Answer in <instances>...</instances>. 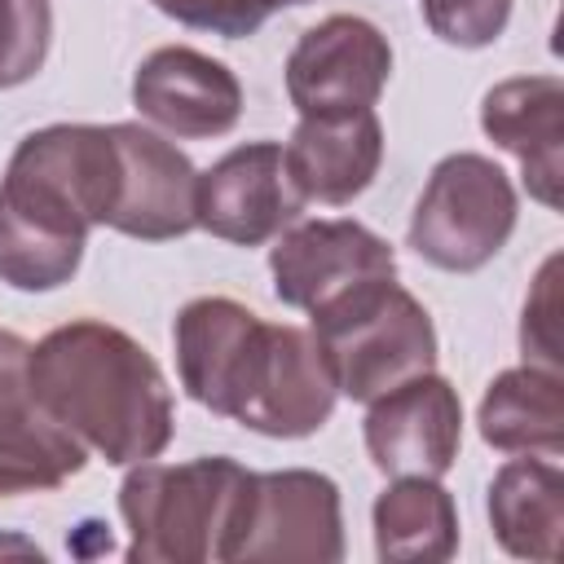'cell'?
<instances>
[{"mask_svg":"<svg viewBox=\"0 0 564 564\" xmlns=\"http://www.w3.org/2000/svg\"><path fill=\"white\" fill-rule=\"evenodd\" d=\"M247 467L207 454L189 463H132L119 485L132 564H207L220 551Z\"/></svg>","mask_w":564,"mask_h":564,"instance_id":"obj_4","label":"cell"},{"mask_svg":"<svg viewBox=\"0 0 564 564\" xmlns=\"http://www.w3.org/2000/svg\"><path fill=\"white\" fill-rule=\"evenodd\" d=\"M388 75V35L357 13H330L295 40L286 57V97L300 115L375 110Z\"/></svg>","mask_w":564,"mask_h":564,"instance_id":"obj_8","label":"cell"},{"mask_svg":"<svg viewBox=\"0 0 564 564\" xmlns=\"http://www.w3.org/2000/svg\"><path fill=\"white\" fill-rule=\"evenodd\" d=\"M366 454L383 476H445L463 445V401L458 388L423 370L383 397L366 401Z\"/></svg>","mask_w":564,"mask_h":564,"instance_id":"obj_10","label":"cell"},{"mask_svg":"<svg viewBox=\"0 0 564 564\" xmlns=\"http://www.w3.org/2000/svg\"><path fill=\"white\" fill-rule=\"evenodd\" d=\"M335 379L313 344V330L300 326H264L260 357L251 366L247 392L234 410V423L273 441L313 436L335 410Z\"/></svg>","mask_w":564,"mask_h":564,"instance_id":"obj_11","label":"cell"},{"mask_svg":"<svg viewBox=\"0 0 564 564\" xmlns=\"http://www.w3.org/2000/svg\"><path fill=\"white\" fill-rule=\"evenodd\" d=\"M269 273L286 308L317 313L370 278H397V256L357 220H295L273 238Z\"/></svg>","mask_w":564,"mask_h":564,"instance_id":"obj_9","label":"cell"},{"mask_svg":"<svg viewBox=\"0 0 564 564\" xmlns=\"http://www.w3.org/2000/svg\"><path fill=\"white\" fill-rule=\"evenodd\" d=\"M150 4L159 13H167L172 22L212 31L220 40H247L273 13V0H150Z\"/></svg>","mask_w":564,"mask_h":564,"instance_id":"obj_23","label":"cell"},{"mask_svg":"<svg viewBox=\"0 0 564 564\" xmlns=\"http://www.w3.org/2000/svg\"><path fill=\"white\" fill-rule=\"evenodd\" d=\"M132 106L154 128L185 141H203V137H225L238 123L242 84L216 57L189 44H163L141 57L132 75Z\"/></svg>","mask_w":564,"mask_h":564,"instance_id":"obj_14","label":"cell"},{"mask_svg":"<svg viewBox=\"0 0 564 564\" xmlns=\"http://www.w3.org/2000/svg\"><path fill=\"white\" fill-rule=\"evenodd\" d=\"M26 357L31 344L0 330V498L62 489L88 463V449L35 401Z\"/></svg>","mask_w":564,"mask_h":564,"instance_id":"obj_12","label":"cell"},{"mask_svg":"<svg viewBox=\"0 0 564 564\" xmlns=\"http://www.w3.org/2000/svg\"><path fill=\"white\" fill-rule=\"evenodd\" d=\"M119 150L110 123H48L26 132L0 181V282L57 291L84 260L88 229L110 225Z\"/></svg>","mask_w":564,"mask_h":564,"instance_id":"obj_1","label":"cell"},{"mask_svg":"<svg viewBox=\"0 0 564 564\" xmlns=\"http://www.w3.org/2000/svg\"><path fill=\"white\" fill-rule=\"evenodd\" d=\"M555 273H560V256H546V264L533 278V295L524 300V317H520V348L529 366L542 370H560V300H555Z\"/></svg>","mask_w":564,"mask_h":564,"instance_id":"obj_24","label":"cell"},{"mask_svg":"<svg viewBox=\"0 0 564 564\" xmlns=\"http://www.w3.org/2000/svg\"><path fill=\"white\" fill-rule=\"evenodd\" d=\"M264 326L260 313H251L247 304L229 300V295H198L176 313L172 326V344H176V375L181 388L189 392V401H198L203 410L234 419L251 366L260 357L264 344Z\"/></svg>","mask_w":564,"mask_h":564,"instance_id":"obj_13","label":"cell"},{"mask_svg":"<svg viewBox=\"0 0 564 564\" xmlns=\"http://www.w3.org/2000/svg\"><path fill=\"white\" fill-rule=\"evenodd\" d=\"M26 383L35 401L97 458L132 467L172 441V388L159 361L119 326L79 317L31 344Z\"/></svg>","mask_w":564,"mask_h":564,"instance_id":"obj_2","label":"cell"},{"mask_svg":"<svg viewBox=\"0 0 564 564\" xmlns=\"http://www.w3.org/2000/svg\"><path fill=\"white\" fill-rule=\"evenodd\" d=\"M119 150V194L106 229L141 242H167L194 229L198 167L141 123H110Z\"/></svg>","mask_w":564,"mask_h":564,"instance_id":"obj_15","label":"cell"},{"mask_svg":"<svg viewBox=\"0 0 564 564\" xmlns=\"http://www.w3.org/2000/svg\"><path fill=\"white\" fill-rule=\"evenodd\" d=\"M480 441L502 454L560 458L564 449V379L542 366H511L494 375L476 410Z\"/></svg>","mask_w":564,"mask_h":564,"instance_id":"obj_18","label":"cell"},{"mask_svg":"<svg viewBox=\"0 0 564 564\" xmlns=\"http://www.w3.org/2000/svg\"><path fill=\"white\" fill-rule=\"evenodd\" d=\"M423 22L454 48H485L507 31L511 0H419Z\"/></svg>","mask_w":564,"mask_h":564,"instance_id":"obj_22","label":"cell"},{"mask_svg":"<svg viewBox=\"0 0 564 564\" xmlns=\"http://www.w3.org/2000/svg\"><path fill=\"white\" fill-rule=\"evenodd\" d=\"M295 4H308V0H273V9H295Z\"/></svg>","mask_w":564,"mask_h":564,"instance_id":"obj_25","label":"cell"},{"mask_svg":"<svg viewBox=\"0 0 564 564\" xmlns=\"http://www.w3.org/2000/svg\"><path fill=\"white\" fill-rule=\"evenodd\" d=\"M516 216L520 198L507 172L494 159L463 150L432 167L405 238L427 264L445 273H476L507 247Z\"/></svg>","mask_w":564,"mask_h":564,"instance_id":"obj_5","label":"cell"},{"mask_svg":"<svg viewBox=\"0 0 564 564\" xmlns=\"http://www.w3.org/2000/svg\"><path fill=\"white\" fill-rule=\"evenodd\" d=\"M216 560L220 564H242V560L335 564L344 560L339 485L308 467L247 471Z\"/></svg>","mask_w":564,"mask_h":564,"instance_id":"obj_6","label":"cell"},{"mask_svg":"<svg viewBox=\"0 0 564 564\" xmlns=\"http://www.w3.org/2000/svg\"><path fill=\"white\" fill-rule=\"evenodd\" d=\"M53 40L48 0H0V93L35 79Z\"/></svg>","mask_w":564,"mask_h":564,"instance_id":"obj_21","label":"cell"},{"mask_svg":"<svg viewBox=\"0 0 564 564\" xmlns=\"http://www.w3.org/2000/svg\"><path fill=\"white\" fill-rule=\"evenodd\" d=\"M304 194L278 141H247L198 172L194 225L234 247H260L304 216Z\"/></svg>","mask_w":564,"mask_h":564,"instance_id":"obj_7","label":"cell"},{"mask_svg":"<svg viewBox=\"0 0 564 564\" xmlns=\"http://www.w3.org/2000/svg\"><path fill=\"white\" fill-rule=\"evenodd\" d=\"M489 524L507 555L551 564L564 533V471L538 454L502 463L489 485Z\"/></svg>","mask_w":564,"mask_h":564,"instance_id":"obj_19","label":"cell"},{"mask_svg":"<svg viewBox=\"0 0 564 564\" xmlns=\"http://www.w3.org/2000/svg\"><path fill=\"white\" fill-rule=\"evenodd\" d=\"M370 520L379 560L441 564L458 551V507L436 476H392Z\"/></svg>","mask_w":564,"mask_h":564,"instance_id":"obj_20","label":"cell"},{"mask_svg":"<svg viewBox=\"0 0 564 564\" xmlns=\"http://www.w3.org/2000/svg\"><path fill=\"white\" fill-rule=\"evenodd\" d=\"M480 128L494 145L516 154L524 189L542 207H560L564 185V84L555 75H516L485 93Z\"/></svg>","mask_w":564,"mask_h":564,"instance_id":"obj_16","label":"cell"},{"mask_svg":"<svg viewBox=\"0 0 564 564\" xmlns=\"http://www.w3.org/2000/svg\"><path fill=\"white\" fill-rule=\"evenodd\" d=\"M286 172L308 203H352L383 163V123L375 110L348 115H300L282 145Z\"/></svg>","mask_w":564,"mask_h":564,"instance_id":"obj_17","label":"cell"},{"mask_svg":"<svg viewBox=\"0 0 564 564\" xmlns=\"http://www.w3.org/2000/svg\"><path fill=\"white\" fill-rule=\"evenodd\" d=\"M308 317L335 392L348 401H375L436 366L432 313L397 278H370Z\"/></svg>","mask_w":564,"mask_h":564,"instance_id":"obj_3","label":"cell"}]
</instances>
